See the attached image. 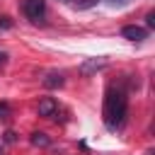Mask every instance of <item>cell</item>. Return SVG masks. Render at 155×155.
<instances>
[{
  "mask_svg": "<svg viewBox=\"0 0 155 155\" xmlns=\"http://www.w3.org/2000/svg\"><path fill=\"white\" fill-rule=\"evenodd\" d=\"M126 114H128V97L121 87H109L107 90V97H104V124L107 128L116 131L124 126L126 121Z\"/></svg>",
  "mask_w": 155,
  "mask_h": 155,
  "instance_id": "1",
  "label": "cell"
},
{
  "mask_svg": "<svg viewBox=\"0 0 155 155\" xmlns=\"http://www.w3.org/2000/svg\"><path fill=\"white\" fill-rule=\"evenodd\" d=\"M22 12L31 19V22H41L46 15V2L44 0H24L22 2Z\"/></svg>",
  "mask_w": 155,
  "mask_h": 155,
  "instance_id": "2",
  "label": "cell"
},
{
  "mask_svg": "<svg viewBox=\"0 0 155 155\" xmlns=\"http://www.w3.org/2000/svg\"><path fill=\"white\" fill-rule=\"evenodd\" d=\"M121 36H124V39H128V41L140 44V41H145V39H148V29H143V27H138V24H126V27L121 29Z\"/></svg>",
  "mask_w": 155,
  "mask_h": 155,
  "instance_id": "3",
  "label": "cell"
},
{
  "mask_svg": "<svg viewBox=\"0 0 155 155\" xmlns=\"http://www.w3.org/2000/svg\"><path fill=\"white\" fill-rule=\"evenodd\" d=\"M102 68H107V58H87V61H82L80 63V73L82 75H92V73H97V70H102Z\"/></svg>",
  "mask_w": 155,
  "mask_h": 155,
  "instance_id": "4",
  "label": "cell"
},
{
  "mask_svg": "<svg viewBox=\"0 0 155 155\" xmlns=\"http://www.w3.org/2000/svg\"><path fill=\"white\" fill-rule=\"evenodd\" d=\"M56 111H58V102L53 97H44L39 102V116H56Z\"/></svg>",
  "mask_w": 155,
  "mask_h": 155,
  "instance_id": "5",
  "label": "cell"
},
{
  "mask_svg": "<svg viewBox=\"0 0 155 155\" xmlns=\"http://www.w3.org/2000/svg\"><path fill=\"white\" fill-rule=\"evenodd\" d=\"M63 85V75L61 73H48L46 78H44V87H48V90H56V87H61Z\"/></svg>",
  "mask_w": 155,
  "mask_h": 155,
  "instance_id": "6",
  "label": "cell"
},
{
  "mask_svg": "<svg viewBox=\"0 0 155 155\" xmlns=\"http://www.w3.org/2000/svg\"><path fill=\"white\" fill-rule=\"evenodd\" d=\"M29 140H31V145H36V148H46V145L51 143V138H48L46 133H41V131H34Z\"/></svg>",
  "mask_w": 155,
  "mask_h": 155,
  "instance_id": "7",
  "label": "cell"
},
{
  "mask_svg": "<svg viewBox=\"0 0 155 155\" xmlns=\"http://www.w3.org/2000/svg\"><path fill=\"white\" fill-rule=\"evenodd\" d=\"M63 2H68V5H73V7H78V10H85V7L97 5L99 0H63Z\"/></svg>",
  "mask_w": 155,
  "mask_h": 155,
  "instance_id": "8",
  "label": "cell"
},
{
  "mask_svg": "<svg viewBox=\"0 0 155 155\" xmlns=\"http://www.w3.org/2000/svg\"><path fill=\"white\" fill-rule=\"evenodd\" d=\"M0 29H12V19H10L7 15L0 17Z\"/></svg>",
  "mask_w": 155,
  "mask_h": 155,
  "instance_id": "9",
  "label": "cell"
},
{
  "mask_svg": "<svg viewBox=\"0 0 155 155\" xmlns=\"http://www.w3.org/2000/svg\"><path fill=\"white\" fill-rule=\"evenodd\" d=\"M10 116V107H7V102H0V119H7Z\"/></svg>",
  "mask_w": 155,
  "mask_h": 155,
  "instance_id": "10",
  "label": "cell"
},
{
  "mask_svg": "<svg viewBox=\"0 0 155 155\" xmlns=\"http://www.w3.org/2000/svg\"><path fill=\"white\" fill-rule=\"evenodd\" d=\"M145 24H148V29L155 27V12H148V15H145Z\"/></svg>",
  "mask_w": 155,
  "mask_h": 155,
  "instance_id": "11",
  "label": "cell"
},
{
  "mask_svg": "<svg viewBox=\"0 0 155 155\" xmlns=\"http://www.w3.org/2000/svg\"><path fill=\"white\" fill-rule=\"evenodd\" d=\"M5 140H7V143H12V140H15V133H12V131H7V133H5Z\"/></svg>",
  "mask_w": 155,
  "mask_h": 155,
  "instance_id": "12",
  "label": "cell"
},
{
  "mask_svg": "<svg viewBox=\"0 0 155 155\" xmlns=\"http://www.w3.org/2000/svg\"><path fill=\"white\" fill-rule=\"evenodd\" d=\"M5 63H7V53H5V51H0V65H5Z\"/></svg>",
  "mask_w": 155,
  "mask_h": 155,
  "instance_id": "13",
  "label": "cell"
},
{
  "mask_svg": "<svg viewBox=\"0 0 155 155\" xmlns=\"http://www.w3.org/2000/svg\"><path fill=\"white\" fill-rule=\"evenodd\" d=\"M0 155H2V145H0Z\"/></svg>",
  "mask_w": 155,
  "mask_h": 155,
  "instance_id": "14",
  "label": "cell"
}]
</instances>
